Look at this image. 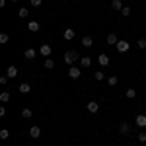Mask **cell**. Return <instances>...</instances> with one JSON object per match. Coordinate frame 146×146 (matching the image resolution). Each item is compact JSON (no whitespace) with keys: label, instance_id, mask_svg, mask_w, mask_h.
I'll use <instances>...</instances> for the list:
<instances>
[{"label":"cell","instance_id":"8fae6325","mask_svg":"<svg viewBox=\"0 0 146 146\" xmlns=\"http://www.w3.org/2000/svg\"><path fill=\"white\" fill-rule=\"evenodd\" d=\"M74 29H72V27H66V29H64V39H66V41H70V39H74Z\"/></svg>","mask_w":146,"mask_h":146},{"label":"cell","instance_id":"3957f363","mask_svg":"<svg viewBox=\"0 0 146 146\" xmlns=\"http://www.w3.org/2000/svg\"><path fill=\"white\" fill-rule=\"evenodd\" d=\"M80 74H82V72H80V68H76V66H70V68H68V76H70L72 80H78Z\"/></svg>","mask_w":146,"mask_h":146},{"label":"cell","instance_id":"836d02e7","mask_svg":"<svg viewBox=\"0 0 146 146\" xmlns=\"http://www.w3.org/2000/svg\"><path fill=\"white\" fill-rule=\"evenodd\" d=\"M144 31H146V25H144Z\"/></svg>","mask_w":146,"mask_h":146},{"label":"cell","instance_id":"2e32d148","mask_svg":"<svg viewBox=\"0 0 146 146\" xmlns=\"http://www.w3.org/2000/svg\"><path fill=\"white\" fill-rule=\"evenodd\" d=\"M31 115H33V111H31L29 107H25V109H22V117H23V119H31Z\"/></svg>","mask_w":146,"mask_h":146},{"label":"cell","instance_id":"5b68a950","mask_svg":"<svg viewBox=\"0 0 146 146\" xmlns=\"http://www.w3.org/2000/svg\"><path fill=\"white\" fill-rule=\"evenodd\" d=\"M136 127H140V129H144L146 127V115H136Z\"/></svg>","mask_w":146,"mask_h":146},{"label":"cell","instance_id":"1f68e13d","mask_svg":"<svg viewBox=\"0 0 146 146\" xmlns=\"http://www.w3.org/2000/svg\"><path fill=\"white\" fill-rule=\"evenodd\" d=\"M6 82H8V76H0V84H2V86H4Z\"/></svg>","mask_w":146,"mask_h":146},{"label":"cell","instance_id":"30bf717a","mask_svg":"<svg viewBox=\"0 0 146 146\" xmlns=\"http://www.w3.org/2000/svg\"><path fill=\"white\" fill-rule=\"evenodd\" d=\"M39 135H41V129H39V127H31V129H29V136H31V138H39Z\"/></svg>","mask_w":146,"mask_h":146},{"label":"cell","instance_id":"7c38bea8","mask_svg":"<svg viewBox=\"0 0 146 146\" xmlns=\"http://www.w3.org/2000/svg\"><path fill=\"white\" fill-rule=\"evenodd\" d=\"M80 64H82L84 68H90L92 66V58L90 56H82V58H80Z\"/></svg>","mask_w":146,"mask_h":146},{"label":"cell","instance_id":"f546056e","mask_svg":"<svg viewBox=\"0 0 146 146\" xmlns=\"http://www.w3.org/2000/svg\"><path fill=\"white\" fill-rule=\"evenodd\" d=\"M41 2H43V0H31V6H33V8H39Z\"/></svg>","mask_w":146,"mask_h":146},{"label":"cell","instance_id":"484cf974","mask_svg":"<svg viewBox=\"0 0 146 146\" xmlns=\"http://www.w3.org/2000/svg\"><path fill=\"white\" fill-rule=\"evenodd\" d=\"M117 82H119V78L117 76H111L109 78V86H117Z\"/></svg>","mask_w":146,"mask_h":146},{"label":"cell","instance_id":"52a82bcc","mask_svg":"<svg viewBox=\"0 0 146 146\" xmlns=\"http://www.w3.org/2000/svg\"><path fill=\"white\" fill-rule=\"evenodd\" d=\"M105 41H107V45H117V43H119V39H117V35H115V33H109Z\"/></svg>","mask_w":146,"mask_h":146},{"label":"cell","instance_id":"d4e9b609","mask_svg":"<svg viewBox=\"0 0 146 146\" xmlns=\"http://www.w3.org/2000/svg\"><path fill=\"white\" fill-rule=\"evenodd\" d=\"M8 136H10V133H8L6 129H2V131H0V138H2V140H6Z\"/></svg>","mask_w":146,"mask_h":146},{"label":"cell","instance_id":"e0dca14e","mask_svg":"<svg viewBox=\"0 0 146 146\" xmlns=\"http://www.w3.org/2000/svg\"><path fill=\"white\" fill-rule=\"evenodd\" d=\"M119 131H121L123 135H129V131H131V125H129V123H121V127H119Z\"/></svg>","mask_w":146,"mask_h":146},{"label":"cell","instance_id":"ffe728a7","mask_svg":"<svg viewBox=\"0 0 146 146\" xmlns=\"http://www.w3.org/2000/svg\"><path fill=\"white\" fill-rule=\"evenodd\" d=\"M125 94H127V98H129V100H135V98H136V90H133V88H129Z\"/></svg>","mask_w":146,"mask_h":146},{"label":"cell","instance_id":"8992f818","mask_svg":"<svg viewBox=\"0 0 146 146\" xmlns=\"http://www.w3.org/2000/svg\"><path fill=\"white\" fill-rule=\"evenodd\" d=\"M86 107H88V111H90V113H98V109H100V103H98V101H90Z\"/></svg>","mask_w":146,"mask_h":146},{"label":"cell","instance_id":"9a60e30c","mask_svg":"<svg viewBox=\"0 0 146 146\" xmlns=\"http://www.w3.org/2000/svg\"><path fill=\"white\" fill-rule=\"evenodd\" d=\"M23 55H25L27 60H31V58H35V49H25V53H23Z\"/></svg>","mask_w":146,"mask_h":146},{"label":"cell","instance_id":"277c9868","mask_svg":"<svg viewBox=\"0 0 146 146\" xmlns=\"http://www.w3.org/2000/svg\"><path fill=\"white\" fill-rule=\"evenodd\" d=\"M51 51H53V49H51V45H47V43H43V45L39 47V53H41L43 56H49V55H51Z\"/></svg>","mask_w":146,"mask_h":146},{"label":"cell","instance_id":"5bb4252c","mask_svg":"<svg viewBox=\"0 0 146 146\" xmlns=\"http://www.w3.org/2000/svg\"><path fill=\"white\" fill-rule=\"evenodd\" d=\"M27 29H29L31 33H37V31H39V23L37 22H29L27 23Z\"/></svg>","mask_w":146,"mask_h":146},{"label":"cell","instance_id":"f1b7e54d","mask_svg":"<svg viewBox=\"0 0 146 146\" xmlns=\"http://www.w3.org/2000/svg\"><path fill=\"white\" fill-rule=\"evenodd\" d=\"M136 43H138V47H140V49H146V39H138Z\"/></svg>","mask_w":146,"mask_h":146},{"label":"cell","instance_id":"83f0119b","mask_svg":"<svg viewBox=\"0 0 146 146\" xmlns=\"http://www.w3.org/2000/svg\"><path fill=\"white\" fill-rule=\"evenodd\" d=\"M94 76H96V80H103V76H105V74H103V72H101V70H98V72H96V74H94Z\"/></svg>","mask_w":146,"mask_h":146},{"label":"cell","instance_id":"cb8c5ba5","mask_svg":"<svg viewBox=\"0 0 146 146\" xmlns=\"http://www.w3.org/2000/svg\"><path fill=\"white\" fill-rule=\"evenodd\" d=\"M121 16H123V18H127V16H131V8H129V6H125L123 10H121Z\"/></svg>","mask_w":146,"mask_h":146},{"label":"cell","instance_id":"7a4b0ae2","mask_svg":"<svg viewBox=\"0 0 146 146\" xmlns=\"http://www.w3.org/2000/svg\"><path fill=\"white\" fill-rule=\"evenodd\" d=\"M117 51H119V53H127V51H129V49H131V43H129V41H123V39H121V41H119V43H117Z\"/></svg>","mask_w":146,"mask_h":146},{"label":"cell","instance_id":"9c48e42d","mask_svg":"<svg viewBox=\"0 0 146 146\" xmlns=\"http://www.w3.org/2000/svg\"><path fill=\"white\" fill-rule=\"evenodd\" d=\"M18 90H20V94H29V92H31V86H29L27 82H23V84H20Z\"/></svg>","mask_w":146,"mask_h":146},{"label":"cell","instance_id":"d6a6232c","mask_svg":"<svg viewBox=\"0 0 146 146\" xmlns=\"http://www.w3.org/2000/svg\"><path fill=\"white\" fill-rule=\"evenodd\" d=\"M12 2H18V0H12Z\"/></svg>","mask_w":146,"mask_h":146},{"label":"cell","instance_id":"7402d4cb","mask_svg":"<svg viewBox=\"0 0 146 146\" xmlns=\"http://www.w3.org/2000/svg\"><path fill=\"white\" fill-rule=\"evenodd\" d=\"M27 14H29L27 8H20V10H18V16H20V18H27Z\"/></svg>","mask_w":146,"mask_h":146},{"label":"cell","instance_id":"4316f807","mask_svg":"<svg viewBox=\"0 0 146 146\" xmlns=\"http://www.w3.org/2000/svg\"><path fill=\"white\" fill-rule=\"evenodd\" d=\"M136 136H138V140H140V142H146V133H144V131H142V133H138Z\"/></svg>","mask_w":146,"mask_h":146},{"label":"cell","instance_id":"6da1fadb","mask_svg":"<svg viewBox=\"0 0 146 146\" xmlns=\"http://www.w3.org/2000/svg\"><path fill=\"white\" fill-rule=\"evenodd\" d=\"M78 58H82V56H80L76 51H68V53H64V62H66L68 66H74V62H76Z\"/></svg>","mask_w":146,"mask_h":146},{"label":"cell","instance_id":"603a6c76","mask_svg":"<svg viewBox=\"0 0 146 146\" xmlns=\"http://www.w3.org/2000/svg\"><path fill=\"white\" fill-rule=\"evenodd\" d=\"M53 66H55V60H51V58H47V60H45V68H47V70H51Z\"/></svg>","mask_w":146,"mask_h":146},{"label":"cell","instance_id":"44dd1931","mask_svg":"<svg viewBox=\"0 0 146 146\" xmlns=\"http://www.w3.org/2000/svg\"><path fill=\"white\" fill-rule=\"evenodd\" d=\"M8 100H10V94H8V92H2V94H0V101H2V103H6Z\"/></svg>","mask_w":146,"mask_h":146},{"label":"cell","instance_id":"4fadbf2b","mask_svg":"<svg viewBox=\"0 0 146 146\" xmlns=\"http://www.w3.org/2000/svg\"><path fill=\"white\" fill-rule=\"evenodd\" d=\"M98 62H100L101 66H107V64H109V56L107 55H100L98 56Z\"/></svg>","mask_w":146,"mask_h":146},{"label":"cell","instance_id":"d6986e66","mask_svg":"<svg viewBox=\"0 0 146 146\" xmlns=\"http://www.w3.org/2000/svg\"><path fill=\"white\" fill-rule=\"evenodd\" d=\"M82 45L84 47H92L94 45V39H92V37H84V39H82Z\"/></svg>","mask_w":146,"mask_h":146},{"label":"cell","instance_id":"ba28073f","mask_svg":"<svg viewBox=\"0 0 146 146\" xmlns=\"http://www.w3.org/2000/svg\"><path fill=\"white\" fill-rule=\"evenodd\" d=\"M6 76H8V78H16V76H18V68H16V66H8Z\"/></svg>","mask_w":146,"mask_h":146},{"label":"cell","instance_id":"4dcf8cb0","mask_svg":"<svg viewBox=\"0 0 146 146\" xmlns=\"http://www.w3.org/2000/svg\"><path fill=\"white\" fill-rule=\"evenodd\" d=\"M0 43H8V35H6V33L0 35Z\"/></svg>","mask_w":146,"mask_h":146},{"label":"cell","instance_id":"ac0fdd59","mask_svg":"<svg viewBox=\"0 0 146 146\" xmlns=\"http://www.w3.org/2000/svg\"><path fill=\"white\" fill-rule=\"evenodd\" d=\"M111 6H113V10H123V8H125L121 0H113V2H111Z\"/></svg>","mask_w":146,"mask_h":146}]
</instances>
